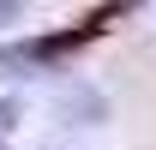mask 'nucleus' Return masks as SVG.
<instances>
[{
	"mask_svg": "<svg viewBox=\"0 0 156 150\" xmlns=\"http://www.w3.org/2000/svg\"><path fill=\"white\" fill-rule=\"evenodd\" d=\"M12 120H18V108H12V102H0V132L12 126Z\"/></svg>",
	"mask_w": 156,
	"mask_h": 150,
	"instance_id": "1",
	"label": "nucleus"
},
{
	"mask_svg": "<svg viewBox=\"0 0 156 150\" xmlns=\"http://www.w3.org/2000/svg\"><path fill=\"white\" fill-rule=\"evenodd\" d=\"M18 18V6H12V0H0V24H12Z\"/></svg>",
	"mask_w": 156,
	"mask_h": 150,
	"instance_id": "2",
	"label": "nucleus"
}]
</instances>
